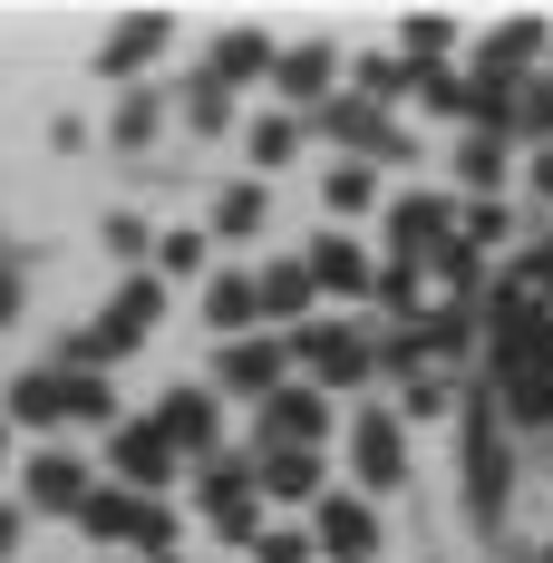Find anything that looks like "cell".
Here are the masks:
<instances>
[{
  "label": "cell",
  "mask_w": 553,
  "mask_h": 563,
  "mask_svg": "<svg viewBox=\"0 0 553 563\" xmlns=\"http://www.w3.org/2000/svg\"><path fill=\"white\" fill-rule=\"evenodd\" d=\"M156 321H166V282H156V273H126L88 331L58 340V369H88V379H108V369H117V360H126L146 331H156Z\"/></svg>",
  "instance_id": "6da1fadb"
},
{
  "label": "cell",
  "mask_w": 553,
  "mask_h": 563,
  "mask_svg": "<svg viewBox=\"0 0 553 563\" xmlns=\"http://www.w3.org/2000/svg\"><path fill=\"white\" fill-rule=\"evenodd\" d=\"M291 360L311 369V389H321V398L379 379V340L360 331V321H301V331H291Z\"/></svg>",
  "instance_id": "7a4b0ae2"
},
{
  "label": "cell",
  "mask_w": 553,
  "mask_h": 563,
  "mask_svg": "<svg viewBox=\"0 0 553 563\" xmlns=\"http://www.w3.org/2000/svg\"><path fill=\"white\" fill-rule=\"evenodd\" d=\"M505 476H515V438H505L496 398H476L466 408V506H476V525H505Z\"/></svg>",
  "instance_id": "3957f363"
},
{
  "label": "cell",
  "mask_w": 553,
  "mask_h": 563,
  "mask_svg": "<svg viewBox=\"0 0 553 563\" xmlns=\"http://www.w3.org/2000/svg\"><path fill=\"white\" fill-rule=\"evenodd\" d=\"M340 438H350V476H360V496H388V486L408 476V418H398V408H360Z\"/></svg>",
  "instance_id": "277c9868"
},
{
  "label": "cell",
  "mask_w": 553,
  "mask_h": 563,
  "mask_svg": "<svg viewBox=\"0 0 553 563\" xmlns=\"http://www.w3.org/2000/svg\"><path fill=\"white\" fill-rule=\"evenodd\" d=\"M321 438H331V398L311 379H281L263 398V456H321Z\"/></svg>",
  "instance_id": "5b68a950"
},
{
  "label": "cell",
  "mask_w": 553,
  "mask_h": 563,
  "mask_svg": "<svg viewBox=\"0 0 553 563\" xmlns=\"http://www.w3.org/2000/svg\"><path fill=\"white\" fill-rule=\"evenodd\" d=\"M446 233H456V205H446V195H388V263L428 273Z\"/></svg>",
  "instance_id": "8992f818"
},
{
  "label": "cell",
  "mask_w": 553,
  "mask_h": 563,
  "mask_svg": "<svg viewBox=\"0 0 553 563\" xmlns=\"http://www.w3.org/2000/svg\"><path fill=\"white\" fill-rule=\"evenodd\" d=\"M108 476L126 486V496H166V486H175V448L146 428V418H117V438H108Z\"/></svg>",
  "instance_id": "52a82bcc"
},
{
  "label": "cell",
  "mask_w": 553,
  "mask_h": 563,
  "mask_svg": "<svg viewBox=\"0 0 553 563\" xmlns=\"http://www.w3.org/2000/svg\"><path fill=\"white\" fill-rule=\"evenodd\" d=\"M146 428L175 448V466H185V456H214V438H223V398H214V389H166Z\"/></svg>",
  "instance_id": "ba28073f"
},
{
  "label": "cell",
  "mask_w": 553,
  "mask_h": 563,
  "mask_svg": "<svg viewBox=\"0 0 553 563\" xmlns=\"http://www.w3.org/2000/svg\"><path fill=\"white\" fill-rule=\"evenodd\" d=\"M273 88H281V108H291V117H301V108H331V98H340V49H331V40L273 49Z\"/></svg>",
  "instance_id": "9c48e42d"
},
{
  "label": "cell",
  "mask_w": 553,
  "mask_h": 563,
  "mask_svg": "<svg viewBox=\"0 0 553 563\" xmlns=\"http://www.w3.org/2000/svg\"><path fill=\"white\" fill-rule=\"evenodd\" d=\"M311 554H331V563H369L379 554V515H369V496H321V506H311Z\"/></svg>",
  "instance_id": "30bf717a"
},
{
  "label": "cell",
  "mask_w": 553,
  "mask_h": 563,
  "mask_svg": "<svg viewBox=\"0 0 553 563\" xmlns=\"http://www.w3.org/2000/svg\"><path fill=\"white\" fill-rule=\"evenodd\" d=\"M281 369H291V350H281L273 331L223 340V360H214V398H273V389H281Z\"/></svg>",
  "instance_id": "8fae6325"
},
{
  "label": "cell",
  "mask_w": 553,
  "mask_h": 563,
  "mask_svg": "<svg viewBox=\"0 0 553 563\" xmlns=\"http://www.w3.org/2000/svg\"><path fill=\"white\" fill-rule=\"evenodd\" d=\"M88 506V466L68 448H49V456H30V476H20V515H78Z\"/></svg>",
  "instance_id": "7c38bea8"
},
{
  "label": "cell",
  "mask_w": 553,
  "mask_h": 563,
  "mask_svg": "<svg viewBox=\"0 0 553 563\" xmlns=\"http://www.w3.org/2000/svg\"><path fill=\"white\" fill-rule=\"evenodd\" d=\"M301 273H311V291H331V301H369V273H379V263H369L350 233H321V243L301 253Z\"/></svg>",
  "instance_id": "4fadbf2b"
},
{
  "label": "cell",
  "mask_w": 553,
  "mask_h": 563,
  "mask_svg": "<svg viewBox=\"0 0 553 563\" xmlns=\"http://www.w3.org/2000/svg\"><path fill=\"white\" fill-rule=\"evenodd\" d=\"M253 301H263V321H291V331H301L321 291H311V273H301V253H281V263H263V273H253Z\"/></svg>",
  "instance_id": "5bb4252c"
},
{
  "label": "cell",
  "mask_w": 553,
  "mask_h": 563,
  "mask_svg": "<svg viewBox=\"0 0 553 563\" xmlns=\"http://www.w3.org/2000/svg\"><path fill=\"white\" fill-rule=\"evenodd\" d=\"M253 496L263 506H321V456H253Z\"/></svg>",
  "instance_id": "9a60e30c"
},
{
  "label": "cell",
  "mask_w": 553,
  "mask_h": 563,
  "mask_svg": "<svg viewBox=\"0 0 553 563\" xmlns=\"http://www.w3.org/2000/svg\"><path fill=\"white\" fill-rule=\"evenodd\" d=\"M204 331H214V340H253V331H263L253 273H214V282H204Z\"/></svg>",
  "instance_id": "2e32d148"
},
{
  "label": "cell",
  "mask_w": 553,
  "mask_h": 563,
  "mask_svg": "<svg viewBox=\"0 0 553 563\" xmlns=\"http://www.w3.org/2000/svg\"><path fill=\"white\" fill-rule=\"evenodd\" d=\"M166 30H175L166 10H136V20H117V30H108V49H98V68H108V78H136L146 58L166 49Z\"/></svg>",
  "instance_id": "e0dca14e"
},
{
  "label": "cell",
  "mask_w": 553,
  "mask_h": 563,
  "mask_svg": "<svg viewBox=\"0 0 553 563\" xmlns=\"http://www.w3.org/2000/svg\"><path fill=\"white\" fill-rule=\"evenodd\" d=\"M204 78H214L223 98H233V88H253V78H273V40H263V30H223Z\"/></svg>",
  "instance_id": "ac0fdd59"
},
{
  "label": "cell",
  "mask_w": 553,
  "mask_h": 563,
  "mask_svg": "<svg viewBox=\"0 0 553 563\" xmlns=\"http://www.w3.org/2000/svg\"><path fill=\"white\" fill-rule=\"evenodd\" d=\"M456 243H466L476 263L505 253V243H515V205H505V195H466V205H456Z\"/></svg>",
  "instance_id": "d6986e66"
},
{
  "label": "cell",
  "mask_w": 553,
  "mask_h": 563,
  "mask_svg": "<svg viewBox=\"0 0 553 563\" xmlns=\"http://www.w3.org/2000/svg\"><path fill=\"white\" fill-rule=\"evenodd\" d=\"M263 214H273L263 175H243V185H223V195H214V233H223V243H253V233H263Z\"/></svg>",
  "instance_id": "ffe728a7"
},
{
  "label": "cell",
  "mask_w": 553,
  "mask_h": 563,
  "mask_svg": "<svg viewBox=\"0 0 553 563\" xmlns=\"http://www.w3.org/2000/svg\"><path fill=\"white\" fill-rule=\"evenodd\" d=\"M136 506H146V496H126V486H88V506H78V534H98V544H126V534H136Z\"/></svg>",
  "instance_id": "44dd1931"
},
{
  "label": "cell",
  "mask_w": 553,
  "mask_h": 563,
  "mask_svg": "<svg viewBox=\"0 0 553 563\" xmlns=\"http://www.w3.org/2000/svg\"><path fill=\"white\" fill-rule=\"evenodd\" d=\"M321 205H331L340 224H350V214H379V205H388V195H379V166H350V156H340L331 185H321Z\"/></svg>",
  "instance_id": "7402d4cb"
},
{
  "label": "cell",
  "mask_w": 553,
  "mask_h": 563,
  "mask_svg": "<svg viewBox=\"0 0 553 563\" xmlns=\"http://www.w3.org/2000/svg\"><path fill=\"white\" fill-rule=\"evenodd\" d=\"M496 418H505V438H515V428L544 438V428H553V379H515V389H496Z\"/></svg>",
  "instance_id": "603a6c76"
},
{
  "label": "cell",
  "mask_w": 553,
  "mask_h": 563,
  "mask_svg": "<svg viewBox=\"0 0 553 563\" xmlns=\"http://www.w3.org/2000/svg\"><path fill=\"white\" fill-rule=\"evenodd\" d=\"M58 418L108 428V418H117V389H108V379H88V369H58Z\"/></svg>",
  "instance_id": "cb8c5ba5"
},
{
  "label": "cell",
  "mask_w": 553,
  "mask_h": 563,
  "mask_svg": "<svg viewBox=\"0 0 553 563\" xmlns=\"http://www.w3.org/2000/svg\"><path fill=\"white\" fill-rule=\"evenodd\" d=\"M418 282H428V273H408V263H379V273H369V301H379L388 321H428V291H418Z\"/></svg>",
  "instance_id": "d4e9b609"
},
{
  "label": "cell",
  "mask_w": 553,
  "mask_h": 563,
  "mask_svg": "<svg viewBox=\"0 0 553 563\" xmlns=\"http://www.w3.org/2000/svg\"><path fill=\"white\" fill-rule=\"evenodd\" d=\"M340 78H350V98H369V108H379V98H398V88H408V58L369 49V58H340Z\"/></svg>",
  "instance_id": "484cf974"
},
{
  "label": "cell",
  "mask_w": 553,
  "mask_h": 563,
  "mask_svg": "<svg viewBox=\"0 0 553 563\" xmlns=\"http://www.w3.org/2000/svg\"><path fill=\"white\" fill-rule=\"evenodd\" d=\"M156 126H166V98H156V88H126V98H117V117H108V136L126 146V156H136Z\"/></svg>",
  "instance_id": "4316f807"
},
{
  "label": "cell",
  "mask_w": 553,
  "mask_h": 563,
  "mask_svg": "<svg viewBox=\"0 0 553 563\" xmlns=\"http://www.w3.org/2000/svg\"><path fill=\"white\" fill-rule=\"evenodd\" d=\"M243 146H253V166H263V175H273V166H291V156H301V117H291V108L253 117V136H243Z\"/></svg>",
  "instance_id": "83f0119b"
},
{
  "label": "cell",
  "mask_w": 553,
  "mask_h": 563,
  "mask_svg": "<svg viewBox=\"0 0 553 563\" xmlns=\"http://www.w3.org/2000/svg\"><path fill=\"white\" fill-rule=\"evenodd\" d=\"M10 418L20 428H58V369H20L10 379Z\"/></svg>",
  "instance_id": "f1b7e54d"
},
{
  "label": "cell",
  "mask_w": 553,
  "mask_h": 563,
  "mask_svg": "<svg viewBox=\"0 0 553 563\" xmlns=\"http://www.w3.org/2000/svg\"><path fill=\"white\" fill-rule=\"evenodd\" d=\"M496 175H505L496 136H466V146H456V185H466V195H496Z\"/></svg>",
  "instance_id": "f546056e"
},
{
  "label": "cell",
  "mask_w": 553,
  "mask_h": 563,
  "mask_svg": "<svg viewBox=\"0 0 553 563\" xmlns=\"http://www.w3.org/2000/svg\"><path fill=\"white\" fill-rule=\"evenodd\" d=\"M126 544H136V563H166V554H175V515H166V496H146V506H136V534H126Z\"/></svg>",
  "instance_id": "4dcf8cb0"
},
{
  "label": "cell",
  "mask_w": 553,
  "mask_h": 563,
  "mask_svg": "<svg viewBox=\"0 0 553 563\" xmlns=\"http://www.w3.org/2000/svg\"><path fill=\"white\" fill-rule=\"evenodd\" d=\"M446 49H456V30H446V20H428V10H418V20H408V49H398V58H408V78H418V68H438Z\"/></svg>",
  "instance_id": "1f68e13d"
},
{
  "label": "cell",
  "mask_w": 553,
  "mask_h": 563,
  "mask_svg": "<svg viewBox=\"0 0 553 563\" xmlns=\"http://www.w3.org/2000/svg\"><path fill=\"white\" fill-rule=\"evenodd\" d=\"M185 117H195V136H223V126H233V98H223L214 78H195V88H185Z\"/></svg>",
  "instance_id": "d6a6232c"
},
{
  "label": "cell",
  "mask_w": 553,
  "mask_h": 563,
  "mask_svg": "<svg viewBox=\"0 0 553 563\" xmlns=\"http://www.w3.org/2000/svg\"><path fill=\"white\" fill-rule=\"evenodd\" d=\"M515 136H553V78H524L515 88Z\"/></svg>",
  "instance_id": "836d02e7"
},
{
  "label": "cell",
  "mask_w": 553,
  "mask_h": 563,
  "mask_svg": "<svg viewBox=\"0 0 553 563\" xmlns=\"http://www.w3.org/2000/svg\"><path fill=\"white\" fill-rule=\"evenodd\" d=\"M408 88H418V98H428L438 117H466V78H456V68H418Z\"/></svg>",
  "instance_id": "e575fe53"
},
{
  "label": "cell",
  "mask_w": 553,
  "mask_h": 563,
  "mask_svg": "<svg viewBox=\"0 0 553 563\" xmlns=\"http://www.w3.org/2000/svg\"><path fill=\"white\" fill-rule=\"evenodd\" d=\"M108 253H117V263H146V253H156L146 214H108Z\"/></svg>",
  "instance_id": "d590c367"
},
{
  "label": "cell",
  "mask_w": 553,
  "mask_h": 563,
  "mask_svg": "<svg viewBox=\"0 0 553 563\" xmlns=\"http://www.w3.org/2000/svg\"><path fill=\"white\" fill-rule=\"evenodd\" d=\"M156 263H166V273H204V233H166Z\"/></svg>",
  "instance_id": "8d00e7d4"
},
{
  "label": "cell",
  "mask_w": 553,
  "mask_h": 563,
  "mask_svg": "<svg viewBox=\"0 0 553 563\" xmlns=\"http://www.w3.org/2000/svg\"><path fill=\"white\" fill-rule=\"evenodd\" d=\"M398 408H408V418H438V408H446V379H438V369H418V379H408V398H398Z\"/></svg>",
  "instance_id": "74e56055"
},
{
  "label": "cell",
  "mask_w": 553,
  "mask_h": 563,
  "mask_svg": "<svg viewBox=\"0 0 553 563\" xmlns=\"http://www.w3.org/2000/svg\"><path fill=\"white\" fill-rule=\"evenodd\" d=\"M253 563H311V534H273V525H263V544H253Z\"/></svg>",
  "instance_id": "f35d334b"
},
{
  "label": "cell",
  "mask_w": 553,
  "mask_h": 563,
  "mask_svg": "<svg viewBox=\"0 0 553 563\" xmlns=\"http://www.w3.org/2000/svg\"><path fill=\"white\" fill-rule=\"evenodd\" d=\"M20 301H30V291H20V263H0V331L20 321Z\"/></svg>",
  "instance_id": "ab89813d"
},
{
  "label": "cell",
  "mask_w": 553,
  "mask_h": 563,
  "mask_svg": "<svg viewBox=\"0 0 553 563\" xmlns=\"http://www.w3.org/2000/svg\"><path fill=\"white\" fill-rule=\"evenodd\" d=\"M20 534H30V515H20V506H0V563L20 554Z\"/></svg>",
  "instance_id": "60d3db41"
},
{
  "label": "cell",
  "mask_w": 553,
  "mask_h": 563,
  "mask_svg": "<svg viewBox=\"0 0 553 563\" xmlns=\"http://www.w3.org/2000/svg\"><path fill=\"white\" fill-rule=\"evenodd\" d=\"M0 466H10V428H0Z\"/></svg>",
  "instance_id": "b9f144b4"
},
{
  "label": "cell",
  "mask_w": 553,
  "mask_h": 563,
  "mask_svg": "<svg viewBox=\"0 0 553 563\" xmlns=\"http://www.w3.org/2000/svg\"><path fill=\"white\" fill-rule=\"evenodd\" d=\"M534 563H553V544H544V554H534Z\"/></svg>",
  "instance_id": "7bdbcfd3"
},
{
  "label": "cell",
  "mask_w": 553,
  "mask_h": 563,
  "mask_svg": "<svg viewBox=\"0 0 553 563\" xmlns=\"http://www.w3.org/2000/svg\"><path fill=\"white\" fill-rule=\"evenodd\" d=\"M166 563H185V554H166Z\"/></svg>",
  "instance_id": "ee69618b"
}]
</instances>
